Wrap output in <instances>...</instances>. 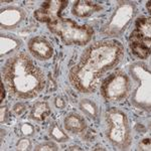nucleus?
Instances as JSON below:
<instances>
[{"label":"nucleus","mask_w":151,"mask_h":151,"mask_svg":"<svg viewBox=\"0 0 151 151\" xmlns=\"http://www.w3.org/2000/svg\"><path fill=\"white\" fill-rule=\"evenodd\" d=\"M123 55L124 47L119 41H97L86 48L78 65L100 80L104 73L121 62Z\"/></svg>","instance_id":"nucleus-2"},{"label":"nucleus","mask_w":151,"mask_h":151,"mask_svg":"<svg viewBox=\"0 0 151 151\" xmlns=\"http://www.w3.org/2000/svg\"><path fill=\"white\" fill-rule=\"evenodd\" d=\"M147 9H148V11H150V2H147Z\"/></svg>","instance_id":"nucleus-27"},{"label":"nucleus","mask_w":151,"mask_h":151,"mask_svg":"<svg viewBox=\"0 0 151 151\" xmlns=\"http://www.w3.org/2000/svg\"><path fill=\"white\" fill-rule=\"evenodd\" d=\"M27 45L31 55L40 60H47L53 55V47L52 43L41 36L32 37L28 41Z\"/></svg>","instance_id":"nucleus-11"},{"label":"nucleus","mask_w":151,"mask_h":151,"mask_svg":"<svg viewBox=\"0 0 151 151\" xmlns=\"http://www.w3.org/2000/svg\"><path fill=\"white\" fill-rule=\"evenodd\" d=\"M2 79L9 94L18 99L35 98L47 84L43 70L24 52L7 60L2 68Z\"/></svg>","instance_id":"nucleus-1"},{"label":"nucleus","mask_w":151,"mask_h":151,"mask_svg":"<svg viewBox=\"0 0 151 151\" xmlns=\"http://www.w3.org/2000/svg\"><path fill=\"white\" fill-rule=\"evenodd\" d=\"M140 149L143 150H150V139L149 138H145L141 141V143L139 144Z\"/></svg>","instance_id":"nucleus-22"},{"label":"nucleus","mask_w":151,"mask_h":151,"mask_svg":"<svg viewBox=\"0 0 151 151\" xmlns=\"http://www.w3.org/2000/svg\"><path fill=\"white\" fill-rule=\"evenodd\" d=\"M106 135L110 143L117 149L126 150L131 144V129L128 118L123 111L112 108L106 112Z\"/></svg>","instance_id":"nucleus-4"},{"label":"nucleus","mask_w":151,"mask_h":151,"mask_svg":"<svg viewBox=\"0 0 151 151\" xmlns=\"http://www.w3.org/2000/svg\"><path fill=\"white\" fill-rule=\"evenodd\" d=\"M55 106L57 107L58 109H64L65 107V100L63 98H60V97H58V98H55Z\"/></svg>","instance_id":"nucleus-23"},{"label":"nucleus","mask_w":151,"mask_h":151,"mask_svg":"<svg viewBox=\"0 0 151 151\" xmlns=\"http://www.w3.org/2000/svg\"><path fill=\"white\" fill-rule=\"evenodd\" d=\"M20 130L22 134H24L25 136H32L35 134V127H33L31 124L28 123H24L21 125Z\"/></svg>","instance_id":"nucleus-20"},{"label":"nucleus","mask_w":151,"mask_h":151,"mask_svg":"<svg viewBox=\"0 0 151 151\" xmlns=\"http://www.w3.org/2000/svg\"><path fill=\"white\" fill-rule=\"evenodd\" d=\"M35 150H37V151H45V150H48V151H52V150H58V146L55 144L52 141H48V142H45V143H41V144L35 146Z\"/></svg>","instance_id":"nucleus-18"},{"label":"nucleus","mask_w":151,"mask_h":151,"mask_svg":"<svg viewBox=\"0 0 151 151\" xmlns=\"http://www.w3.org/2000/svg\"><path fill=\"white\" fill-rule=\"evenodd\" d=\"M50 108L47 102H36L31 109V118L36 121H45L50 116Z\"/></svg>","instance_id":"nucleus-15"},{"label":"nucleus","mask_w":151,"mask_h":151,"mask_svg":"<svg viewBox=\"0 0 151 151\" xmlns=\"http://www.w3.org/2000/svg\"><path fill=\"white\" fill-rule=\"evenodd\" d=\"M0 52H1V58L5 57L9 53L15 52L20 47V40L9 35H1L0 36Z\"/></svg>","instance_id":"nucleus-14"},{"label":"nucleus","mask_w":151,"mask_h":151,"mask_svg":"<svg viewBox=\"0 0 151 151\" xmlns=\"http://www.w3.org/2000/svg\"><path fill=\"white\" fill-rule=\"evenodd\" d=\"M131 91L130 79L124 70H116L102 83L101 94L106 101L119 102L127 98Z\"/></svg>","instance_id":"nucleus-7"},{"label":"nucleus","mask_w":151,"mask_h":151,"mask_svg":"<svg viewBox=\"0 0 151 151\" xmlns=\"http://www.w3.org/2000/svg\"><path fill=\"white\" fill-rule=\"evenodd\" d=\"M4 97H5V91H4L3 88V82L1 83V101H3Z\"/></svg>","instance_id":"nucleus-25"},{"label":"nucleus","mask_w":151,"mask_h":151,"mask_svg":"<svg viewBox=\"0 0 151 151\" xmlns=\"http://www.w3.org/2000/svg\"><path fill=\"white\" fill-rule=\"evenodd\" d=\"M7 115V108L6 107H1V122L3 123L6 120Z\"/></svg>","instance_id":"nucleus-24"},{"label":"nucleus","mask_w":151,"mask_h":151,"mask_svg":"<svg viewBox=\"0 0 151 151\" xmlns=\"http://www.w3.org/2000/svg\"><path fill=\"white\" fill-rule=\"evenodd\" d=\"M101 9L102 6L96 2L88 1V0H80V1L75 2L72 12L74 15L78 16V17H88V16L100 11Z\"/></svg>","instance_id":"nucleus-12"},{"label":"nucleus","mask_w":151,"mask_h":151,"mask_svg":"<svg viewBox=\"0 0 151 151\" xmlns=\"http://www.w3.org/2000/svg\"><path fill=\"white\" fill-rule=\"evenodd\" d=\"M65 129L73 134H80L86 129V122L84 118L77 113H70L64 120Z\"/></svg>","instance_id":"nucleus-13"},{"label":"nucleus","mask_w":151,"mask_h":151,"mask_svg":"<svg viewBox=\"0 0 151 151\" xmlns=\"http://www.w3.org/2000/svg\"><path fill=\"white\" fill-rule=\"evenodd\" d=\"M151 20L147 17H140L136 20L135 29L129 37V45L132 52L137 58L145 60L150 55Z\"/></svg>","instance_id":"nucleus-8"},{"label":"nucleus","mask_w":151,"mask_h":151,"mask_svg":"<svg viewBox=\"0 0 151 151\" xmlns=\"http://www.w3.org/2000/svg\"><path fill=\"white\" fill-rule=\"evenodd\" d=\"M17 150H29L31 148V142L27 138H22L18 141L17 145H16Z\"/></svg>","instance_id":"nucleus-19"},{"label":"nucleus","mask_w":151,"mask_h":151,"mask_svg":"<svg viewBox=\"0 0 151 151\" xmlns=\"http://www.w3.org/2000/svg\"><path fill=\"white\" fill-rule=\"evenodd\" d=\"M25 12L16 6H8L2 8L0 12V26L2 29H13L23 21Z\"/></svg>","instance_id":"nucleus-10"},{"label":"nucleus","mask_w":151,"mask_h":151,"mask_svg":"<svg viewBox=\"0 0 151 151\" xmlns=\"http://www.w3.org/2000/svg\"><path fill=\"white\" fill-rule=\"evenodd\" d=\"M50 135L53 140L58 142H65L69 140V136L65 134L63 129L58 125L57 123H52L50 127Z\"/></svg>","instance_id":"nucleus-17"},{"label":"nucleus","mask_w":151,"mask_h":151,"mask_svg":"<svg viewBox=\"0 0 151 151\" xmlns=\"http://www.w3.org/2000/svg\"><path fill=\"white\" fill-rule=\"evenodd\" d=\"M136 87L132 92L131 102L135 107L144 110H150L151 107V73L144 63H135L129 68Z\"/></svg>","instance_id":"nucleus-5"},{"label":"nucleus","mask_w":151,"mask_h":151,"mask_svg":"<svg viewBox=\"0 0 151 151\" xmlns=\"http://www.w3.org/2000/svg\"><path fill=\"white\" fill-rule=\"evenodd\" d=\"M25 110H26V106L22 103H17L13 107V112L16 115H21V114H23L25 112Z\"/></svg>","instance_id":"nucleus-21"},{"label":"nucleus","mask_w":151,"mask_h":151,"mask_svg":"<svg viewBox=\"0 0 151 151\" xmlns=\"http://www.w3.org/2000/svg\"><path fill=\"white\" fill-rule=\"evenodd\" d=\"M80 109L83 113L91 118H97L99 115V108L95 102L91 101L90 99H82L79 104Z\"/></svg>","instance_id":"nucleus-16"},{"label":"nucleus","mask_w":151,"mask_h":151,"mask_svg":"<svg viewBox=\"0 0 151 151\" xmlns=\"http://www.w3.org/2000/svg\"><path fill=\"white\" fill-rule=\"evenodd\" d=\"M47 27L68 45H85L94 35V29L89 25H80L69 18L58 17L47 24Z\"/></svg>","instance_id":"nucleus-3"},{"label":"nucleus","mask_w":151,"mask_h":151,"mask_svg":"<svg viewBox=\"0 0 151 151\" xmlns=\"http://www.w3.org/2000/svg\"><path fill=\"white\" fill-rule=\"evenodd\" d=\"M69 150H75V149H77V150H81V148L80 147H78V146H76V147H70V148H68Z\"/></svg>","instance_id":"nucleus-26"},{"label":"nucleus","mask_w":151,"mask_h":151,"mask_svg":"<svg viewBox=\"0 0 151 151\" xmlns=\"http://www.w3.org/2000/svg\"><path fill=\"white\" fill-rule=\"evenodd\" d=\"M136 14V5L132 1H121L102 28L101 32L106 36H119L123 32Z\"/></svg>","instance_id":"nucleus-6"},{"label":"nucleus","mask_w":151,"mask_h":151,"mask_svg":"<svg viewBox=\"0 0 151 151\" xmlns=\"http://www.w3.org/2000/svg\"><path fill=\"white\" fill-rule=\"evenodd\" d=\"M68 1L62 0H52V1H45L41 4V7L35 12V17L38 21L45 23H50L60 17L62 10L68 5Z\"/></svg>","instance_id":"nucleus-9"}]
</instances>
